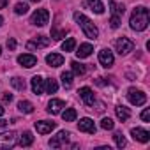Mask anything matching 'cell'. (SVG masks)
Instances as JSON below:
<instances>
[{"label": "cell", "instance_id": "cell-1", "mask_svg": "<svg viewBox=\"0 0 150 150\" xmlns=\"http://www.w3.org/2000/svg\"><path fill=\"white\" fill-rule=\"evenodd\" d=\"M148 21H150V14H148L146 7H136L131 14V20H129L131 28L136 32H143L148 27Z\"/></svg>", "mask_w": 150, "mask_h": 150}, {"label": "cell", "instance_id": "cell-2", "mask_svg": "<svg viewBox=\"0 0 150 150\" xmlns=\"http://www.w3.org/2000/svg\"><path fill=\"white\" fill-rule=\"evenodd\" d=\"M74 21H76L80 27H81V30H83V34L88 37V39H97L99 37V30H97V27L85 16V14H81V13H74Z\"/></svg>", "mask_w": 150, "mask_h": 150}, {"label": "cell", "instance_id": "cell-3", "mask_svg": "<svg viewBox=\"0 0 150 150\" xmlns=\"http://www.w3.org/2000/svg\"><path fill=\"white\" fill-rule=\"evenodd\" d=\"M127 99L132 106H143L146 103V94L141 92V90H136V88H129L127 90Z\"/></svg>", "mask_w": 150, "mask_h": 150}, {"label": "cell", "instance_id": "cell-4", "mask_svg": "<svg viewBox=\"0 0 150 150\" xmlns=\"http://www.w3.org/2000/svg\"><path fill=\"white\" fill-rule=\"evenodd\" d=\"M115 50L118 51V55H127L134 50V42L127 37H120L115 41Z\"/></svg>", "mask_w": 150, "mask_h": 150}, {"label": "cell", "instance_id": "cell-5", "mask_svg": "<svg viewBox=\"0 0 150 150\" xmlns=\"http://www.w3.org/2000/svg\"><path fill=\"white\" fill-rule=\"evenodd\" d=\"M48 21H50V13L46 9H37L30 18V23L35 25V27H44Z\"/></svg>", "mask_w": 150, "mask_h": 150}, {"label": "cell", "instance_id": "cell-6", "mask_svg": "<svg viewBox=\"0 0 150 150\" xmlns=\"http://www.w3.org/2000/svg\"><path fill=\"white\" fill-rule=\"evenodd\" d=\"M69 138H71V132L60 131L55 138L50 139V146H51V148H62V146H65V145L69 143Z\"/></svg>", "mask_w": 150, "mask_h": 150}, {"label": "cell", "instance_id": "cell-7", "mask_svg": "<svg viewBox=\"0 0 150 150\" xmlns=\"http://www.w3.org/2000/svg\"><path fill=\"white\" fill-rule=\"evenodd\" d=\"M16 145V132L9 131V132H2L0 134V148H13Z\"/></svg>", "mask_w": 150, "mask_h": 150}, {"label": "cell", "instance_id": "cell-8", "mask_svg": "<svg viewBox=\"0 0 150 150\" xmlns=\"http://www.w3.org/2000/svg\"><path fill=\"white\" fill-rule=\"evenodd\" d=\"M48 44H50V37H46V35H37V37H34L32 41H28V42H27V50L34 51V50L46 48Z\"/></svg>", "mask_w": 150, "mask_h": 150}, {"label": "cell", "instance_id": "cell-9", "mask_svg": "<svg viewBox=\"0 0 150 150\" xmlns=\"http://www.w3.org/2000/svg\"><path fill=\"white\" fill-rule=\"evenodd\" d=\"M113 62H115V57H113V53L108 50V48H103L101 51H99V64L103 65V67H111L113 65Z\"/></svg>", "mask_w": 150, "mask_h": 150}, {"label": "cell", "instance_id": "cell-10", "mask_svg": "<svg viewBox=\"0 0 150 150\" xmlns=\"http://www.w3.org/2000/svg\"><path fill=\"white\" fill-rule=\"evenodd\" d=\"M78 94H80L81 101H83L87 106H94V104H96V96H94L92 88H88V87H81Z\"/></svg>", "mask_w": 150, "mask_h": 150}, {"label": "cell", "instance_id": "cell-11", "mask_svg": "<svg viewBox=\"0 0 150 150\" xmlns=\"http://www.w3.org/2000/svg\"><path fill=\"white\" fill-rule=\"evenodd\" d=\"M78 129L81 131V132H88V134H96V124H94V120L92 118H88V117H85V118H81L80 122H78Z\"/></svg>", "mask_w": 150, "mask_h": 150}, {"label": "cell", "instance_id": "cell-12", "mask_svg": "<svg viewBox=\"0 0 150 150\" xmlns=\"http://www.w3.org/2000/svg\"><path fill=\"white\" fill-rule=\"evenodd\" d=\"M131 136H132L136 141H141V143L150 141V132H148L146 129H141V127H132V129H131Z\"/></svg>", "mask_w": 150, "mask_h": 150}, {"label": "cell", "instance_id": "cell-13", "mask_svg": "<svg viewBox=\"0 0 150 150\" xmlns=\"http://www.w3.org/2000/svg\"><path fill=\"white\" fill-rule=\"evenodd\" d=\"M55 127H57V124L55 122H50V120H39V122H35V131L39 134H48Z\"/></svg>", "mask_w": 150, "mask_h": 150}, {"label": "cell", "instance_id": "cell-14", "mask_svg": "<svg viewBox=\"0 0 150 150\" xmlns=\"http://www.w3.org/2000/svg\"><path fill=\"white\" fill-rule=\"evenodd\" d=\"M18 64L27 67V69H32L34 65H37V58L34 55H30V53H23V55L18 57Z\"/></svg>", "mask_w": 150, "mask_h": 150}, {"label": "cell", "instance_id": "cell-15", "mask_svg": "<svg viewBox=\"0 0 150 150\" xmlns=\"http://www.w3.org/2000/svg\"><path fill=\"white\" fill-rule=\"evenodd\" d=\"M30 87H32V92H34L35 96L44 94V80H42L41 76H34V78L30 80Z\"/></svg>", "mask_w": 150, "mask_h": 150}, {"label": "cell", "instance_id": "cell-16", "mask_svg": "<svg viewBox=\"0 0 150 150\" xmlns=\"http://www.w3.org/2000/svg\"><path fill=\"white\" fill-rule=\"evenodd\" d=\"M62 108H65V104H64V101H60V99H51L50 103H48V113H51V115H58L60 111H62Z\"/></svg>", "mask_w": 150, "mask_h": 150}, {"label": "cell", "instance_id": "cell-17", "mask_svg": "<svg viewBox=\"0 0 150 150\" xmlns=\"http://www.w3.org/2000/svg\"><path fill=\"white\" fill-rule=\"evenodd\" d=\"M46 64H48L50 67H60V65L64 64V57L58 55V53H50V55L46 57Z\"/></svg>", "mask_w": 150, "mask_h": 150}, {"label": "cell", "instance_id": "cell-18", "mask_svg": "<svg viewBox=\"0 0 150 150\" xmlns=\"http://www.w3.org/2000/svg\"><path fill=\"white\" fill-rule=\"evenodd\" d=\"M92 51H94V46H92V44H88V42H85V44H80V48H78L76 55H78V58H87V57H90V55H92Z\"/></svg>", "mask_w": 150, "mask_h": 150}, {"label": "cell", "instance_id": "cell-19", "mask_svg": "<svg viewBox=\"0 0 150 150\" xmlns=\"http://www.w3.org/2000/svg\"><path fill=\"white\" fill-rule=\"evenodd\" d=\"M115 113H117V118L122 120V122H125V120L131 118V110L125 108V106H117L115 108Z\"/></svg>", "mask_w": 150, "mask_h": 150}, {"label": "cell", "instance_id": "cell-20", "mask_svg": "<svg viewBox=\"0 0 150 150\" xmlns=\"http://www.w3.org/2000/svg\"><path fill=\"white\" fill-rule=\"evenodd\" d=\"M57 90H58V83H57V80H53V78L44 80V92H46V94H55Z\"/></svg>", "mask_w": 150, "mask_h": 150}, {"label": "cell", "instance_id": "cell-21", "mask_svg": "<svg viewBox=\"0 0 150 150\" xmlns=\"http://www.w3.org/2000/svg\"><path fill=\"white\" fill-rule=\"evenodd\" d=\"M87 4L90 6V9L96 13V14H103L104 13V6L101 0H87Z\"/></svg>", "mask_w": 150, "mask_h": 150}, {"label": "cell", "instance_id": "cell-22", "mask_svg": "<svg viewBox=\"0 0 150 150\" xmlns=\"http://www.w3.org/2000/svg\"><path fill=\"white\" fill-rule=\"evenodd\" d=\"M18 110H20L21 113H25V115H30V113L34 111V104H32L30 101H20V103H18Z\"/></svg>", "mask_w": 150, "mask_h": 150}, {"label": "cell", "instance_id": "cell-23", "mask_svg": "<svg viewBox=\"0 0 150 150\" xmlns=\"http://www.w3.org/2000/svg\"><path fill=\"white\" fill-rule=\"evenodd\" d=\"M32 143H34L32 132H30V131H25V132L21 134V138H20V146H30Z\"/></svg>", "mask_w": 150, "mask_h": 150}, {"label": "cell", "instance_id": "cell-24", "mask_svg": "<svg viewBox=\"0 0 150 150\" xmlns=\"http://www.w3.org/2000/svg\"><path fill=\"white\" fill-rule=\"evenodd\" d=\"M60 80H62V85H64L65 88H71V87H72V72L64 71V72L60 74Z\"/></svg>", "mask_w": 150, "mask_h": 150}, {"label": "cell", "instance_id": "cell-25", "mask_svg": "<svg viewBox=\"0 0 150 150\" xmlns=\"http://www.w3.org/2000/svg\"><path fill=\"white\" fill-rule=\"evenodd\" d=\"M76 110H74V108H67L64 113H62V118H64V122H74V120H76Z\"/></svg>", "mask_w": 150, "mask_h": 150}, {"label": "cell", "instance_id": "cell-26", "mask_svg": "<svg viewBox=\"0 0 150 150\" xmlns=\"http://www.w3.org/2000/svg\"><path fill=\"white\" fill-rule=\"evenodd\" d=\"M71 65H72V72H74V74H78V76H83V74L87 72V67H85L83 64H80L78 60L71 62Z\"/></svg>", "mask_w": 150, "mask_h": 150}, {"label": "cell", "instance_id": "cell-27", "mask_svg": "<svg viewBox=\"0 0 150 150\" xmlns=\"http://www.w3.org/2000/svg\"><path fill=\"white\" fill-rule=\"evenodd\" d=\"M108 4H110V7H111V14H117V16H122L124 14V6H118L115 0H108Z\"/></svg>", "mask_w": 150, "mask_h": 150}, {"label": "cell", "instance_id": "cell-28", "mask_svg": "<svg viewBox=\"0 0 150 150\" xmlns=\"http://www.w3.org/2000/svg\"><path fill=\"white\" fill-rule=\"evenodd\" d=\"M11 85H13L16 90H21V92L27 88V83H25V80H23V78H18V76H14V78L11 80Z\"/></svg>", "mask_w": 150, "mask_h": 150}, {"label": "cell", "instance_id": "cell-29", "mask_svg": "<svg viewBox=\"0 0 150 150\" xmlns=\"http://www.w3.org/2000/svg\"><path fill=\"white\" fill-rule=\"evenodd\" d=\"M74 48H76V39L74 37H69V39H65L64 42H62V50L67 53V51H72Z\"/></svg>", "mask_w": 150, "mask_h": 150}, {"label": "cell", "instance_id": "cell-30", "mask_svg": "<svg viewBox=\"0 0 150 150\" xmlns=\"http://www.w3.org/2000/svg\"><path fill=\"white\" fill-rule=\"evenodd\" d=\"M113 139H115V145H117L118 148H124V146L127 145V141H125V136H124L122 132H115Z\"/></svg>", "mask_w": 150, "mask_h": 150}, {"label": "cell", "instance_id": "cell-31", "mask_svg": "<svg viewBox=\"0 0 150 150\" xmlns=\"http://www.w3.org/2000/svg\"><path fill=\"white\" fill-rule=\"evenodd\" d=\"M14 13H16V14H20V16H21V14H27V13H28V6H27V4H23V2H20V4H16V6H14Z\"/></svg>", "mask_w": 150, "mask_h": 150}, {"label": "cell", "instance_id": "cell-32", "mask_svg": "<svg viewBox=\"0 0 150 150\" xmlns=\"http://www.w3.org/2000/svg\"><path fill=\"white\" fill-rule=\"evenodd\" d=\"M101 127H103L104 131H111V129L115 127V122H113L110 117H108V118H103V120H101Z\"/></svg>", "mask_w": 150, "mask_h": 150}, {"label": "cell", "instance_id": "cell-33", "mask_svg": "<svg viewBox=\"0 0 150 150\" xmlns=\"http://www.w3.org/2000/svg\"><path fill=\"white\" fill-rule=\"evenodd\" d=\"M120 21H122V16L111 14V20H110V25H111V28H118V27H120Z\"/></svg>", "mask_w": 150, "mask_h": 150}, {"label": "cell", "instance_id": "cell-34", "mask_svg": "<svg viewBox=\"0 0 150 150\" xmlns=\"http://www.w3.org/2000/svg\"><path fill=\"white\" fill-rule=\"evenodd\" d=\"M51 37H53L55 41H58V39L65 37V30H53V32H51Z\"/></svg>", "mask_w": 150, "mask_h": 150}, {"label": "cell", "instance_id": "cell-35", "mask_svg": "<svg viewBox=\"0 0 150 150\" xmlns=\"http://www.w3.org/2000/svg\"><path fill=\"white\" fill-rule=\"evenodd\" d=\"M141 120H143V122H150V110H148V108L143 110V113H141Z\"/></svg>", "mask_w": 150, "mask_h": 150}, {"label": "cell", "instance_id": "cell-36", "mask_svg": "<svg viewBox=\"0 0 150 150\" xmlns=\"http://www.w3.org/2000/svg\"><path fill=\"white\" fill-rule=\"evenodd\" d=\"M7 48L9 50H16V41L11 37V39H7Z\"/></svg>", "mask_w": 150, "mask_h": 150}, {"label": "cell", "instance_id": "cell-37", "mask_svg": "<svg viewBox=\"0 0 150 150\" xmlns=\"http://www.w3.org/2000/svg\"><path fill=\"white\" fill-rule=\"evenodd\" d=\"M13 101V94H6L4 96V103H11Z\"/></svg>", "mask_w": 150, "mask_h": 150}, {"label": "cell", "instance_id": "cell-38", "mask_svg": "<svg viewBox=\"0 0 150 150\" xmlns=\"http://www.w3.org/2000/svg\"><path fill=\"white\" fill-rule=\"evenodd\" d=\"M9 124V120H4V118H0V127H6Z\"/></svg>", "mask_w": 150, "mask_h": 150}, {"label": "cell", "instance_id": "cell-39", "mask_svg": "<svg viewBox=\"0 0 150 150\" xmlns=\"http://www.w3.org/2000/svg\"><path fill=\"white\" fill-rule=\"evenodd\" d=\"M7 2H9V0H0V9H4L7 6Z\"/></svg>", "mask_w": 150, "mask_h": 150}, {"label": "cell", "instance_id": "cell-40", "mask_svg": "<svg viewBox=\"0 0 150 150\" xmlns=\"http://www.w3.org/2000/svg\"><path fill=\"white\" fill-rule=\"evenodd\" d=\"M4 111H6V108H4L2 104H0V117H2V115H4Z\"/></svg>", "mask_w": 150, "mask_h": 150}, {"label": "cell", "instance_id": "cell-41", "mask_svg": "<svg viewBox=\"0 0 150 150\" xmlns=\"http://www.w3.org/2000/svg\"><path fill=\"white\" fill-rule=\"evenodd\" d=\"M2 25H4V18H2V16H0V27H2Z\"/></svg>", "mask_w": 150, "mask_h": 150}, {"label": "cell", "instance_id": "cell-42", "mask_svg": "<svg viewBox=\"0 0 150 150\" xmlns=\"http://www.w3.org/2000/svg\"><path fill=\"white\" fill-rule=\"evenodd\" d=\"M30 2H41V0H30Z\"/></svg>", "mask_w": 150, "mask_h": 150}, {"label": "cell", "instance_id": "cell-43", "mask_svg": "<svg viewBox=\"0 0 150 150\" xmlns=\"http://www.w3.org/2000/svg\"><path fill=\"white\" fill-rule=\"evenodd\" d=\"M0 55H2V46H0Z\"/></svg>", "mask_w": 150, "mask_h": 150}]
</instances>
